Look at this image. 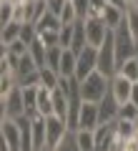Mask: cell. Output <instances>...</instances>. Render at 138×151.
I'll use <instances>...</instances> for the list:
<instances>
[{
    "label": "cell",
    "instance_id": "6da1fadb",
    "mask_svg": "<svg viewBox=\"0 0 138 151\" xmlns=\"http://www.w3.org/2000/svg\"><path fill=\"white\" fill-rule=\"evenodd\" d=\"M108 91H111V78L103 76L101 70H93L85 81H80V98H83V101L101 103L103 98L108 96Z\"/></svg>",
    "mask_w": 138,
    "mask_h": 151
},
{
    "label": "cell",
    "instance_id": "7a4b0ae2",
    "mask_svg": "<svg viewBox=\"0 0 138 151\" xmlns=\"http://www.w3.org/2000/svg\"><path fill=\"white\" fill-rule=\"evenodd\" d=\"M98 70L103 76H116L118 73V55H116V35H108L106 43L98 45Z\"/></svg>",
    "mask_w": 138,
    "mask_h": 151
},
{
    "label": "cell",
    "instance_id": "3957f363",
    "mask_svg": "<svg viewBox=\"0 0 138 151\" xmlns=\"http://www.w3.org/2000/svg\"><path fill=\"white\" fill-rule=\"evenodd\" d=\"M0 106H3V119H20L23 113H28L25 98H23V88L15 86L8 96H0Z\"/></svg>",
    "mask_w": 138,
    "mask_h": 151
},
{
    "label": "cell",
    "instance_id": "277c9868",
    "mask_svg": "<svg viewBox=\"0 0 138 151\" xmlns=\"http://www.w3.org/2000/svg\"><path fill=\"white\" fill-rule=\"evenodd\" d=\"M93 70H98V48L96 45H85L78 53V65H75V78L85 81Z\"/></svg>",
    "mask_w": 138,
    "mask_h": 151
},
{
    "label": "cell",
    "instance_id": "5b68a950",
    "mask_svg": "<svg viewBox=\"0 0 138 151\" xmlns=\"http://www.w3.org/2000/svg\"><path fill=\"white\" fill-rule=\"evenodd\" d=\"M0 141L10 151H23V134L15 119H3L0 121Z\"/></svg>",
    "mask_w": 138,
    "mask_h": 151
},
{
    "label": "cell",
    "instance_id": "8992f818",
    "mask_svg": "<svg viewBox=\"0 0 138 151\" xmlns=\"http://www.w3.org/2000/svg\"><path fill=\"white\" fill-rule=\"evenodd\" d=\"M68 131H70L68 121L58 119L55 113H53V116H48V119H45V134H48V139H45V149H55V146L65 139Z\"/></svg>",
    "mask_w": 138,
    "mask_h": 151
},
{
    "label": "cell",
    "instance_id": "52a82bcc",
    "mask_svg": "<svg viewBox=\"0 0 138 151\" xmlns=\"http://www.w3.org/2000/svg\"><path fill=\"white\" fill-rule=\"evenodd\" d=\"M85 35H88V45H103L106 43V38L111 35V28L103 23V18H85Z\"/></svg>",
    "mask_w": 138,
    "mask_h": 151
},
{
    "label": "cell",
    "instance_id": "ba28073f",
    "mask_svg": "<svg viewBox=\"0 0 138 151\" xmlns=\"http://www.w3.org/2000/svg\"><path fill=\"white\" fill-rule=\"evenodd\" d=\"M98 126H101V111H98V103L83 101V106H80V116H78V129L96 131Z\"/></svg>",
    "mask_w": 138,
    "mask_h": 151
},
{
    "label": "cell",
    "instance_id": "9c48e42d",
    "mask_svg": "<svg viewBox=\"0 0 138 151\" xmlns=\"http://www.w3.org/2000/svg\"><path fill=\"white\" fill-rule=\"evenodd\" d=\"M133 83H136V81L126 78L123 73H116V76H111V93L116 96V101H118V103H126V101H131Z\"/></svg>",
    "mask_w": 138,
    "mask_h": 151
},
{
    "label": "cell",
    "instance_id": "30bf717a",
    "mask_svg": "<svg viewBox=\"0 0 138 151\" xmlns=\"http://www.w3.org/2000/svg\"><path fill=\"white\" fill-rule=\"evenodd\" d=\"M118 108H121V103H118V101H116V96L108 91V96L103 98L101 103H98V111H101V124L116 121V119H118Z\"/></svg>",
    "mask_w": 138,
    "mask_h": 151
},
{
    "label": "cell",
    "instance_id": "8fae6325",
    "mask_svg": "<svg viewBox=\"0 0 138 151\" xmlns=\"http://www.w3.org/2000/svg\"><path fill=\"white\" fill-rule=\"evenodd\" d=\"M53 91H48L45 86H40L38 91V106H35V116H43V119H48L53 116Z\"/></svg>",
    "mask_w": 138,
    "mask_h": 151
},
{
    "label": "cell",
    "instance_id": "7c38bea8",
    "mask_svg": "<svg viewBox=\"0 0 138 151\" xmlns=\"http://www.w3.org/2000/svg\"><path fill=\"white\" fill-rule=\"evenodd\" d=\"M101 18H103V23H106L111 30H116V28L121 25L123 20H126V10H123V8H118V5H111V3H108Z\"/></svg>",
    "mask_w": 138,
    "mask_h": 151
},
{
    "label": "cell",
    "instance_id": "4fadbf2b",
    "mask_svg": "<svg viewBox=\"0 0 138 151\" xmlns=\"http://www.w3.org/2000/svg\"><path fill=\"white\" fill-rule=\"evenodd\" d=\"M75 144H78L80 151H98L96 131H90V129H75Z\"/></svg>",
    "mask_w": 138,
    "mask_h": 151
},
{
    "label": "cell",
    "instance_id": "5bb4252c",
    "mask_svg": "<svg viewBox=\"0 0 138 151\" xmlns=\"http://www.w3.org/2000/svg\"><path fill=\"white\" fill-rule=\"evenodd\" d=\"M68 108H70V98L65 96V91H60V88H55L53 91V111L58 119L68 121Z\"/></svg>",
    "mask_w": 138,
    "mask_h": 151
},
{
    "label": "cell",
    "instance_id": "9a60e30c",
    "mask_svg": "<svg viewBox=\"0 0 138 151\" xmlns=\"http://www.w3.org/2000/svg\"><path fill=\"white\" fill-rule=\"evenodd\" d=\"M45 139H48V134H45V119L43 116H33V146H35V151L45 149Z\"/></svg>",
    "mask_w": 138,
    "mask_h": 151
},
{
    "label": "cell",
    "instance_id": "2e32d148",
    "mask_svg": "<svg viewBox=\"0 0 138 151\" xmlns=\"http://www.w3.org/2000/svg\"><path fill=\"white\" fill-rule=\"evenodd\" d=\"M35 28H38V33H43V30H60V28H63V20H60V15H55V13L48 10L40 20H35Z\"/></svg>",
    "mask_w": 138,
    "mask_h": 151
},
{
    "label": "cell",
    "instance_id": "e0dca14e",
    "mask_svg": "<svg viewBox=\"0 0 138 151\" xmlns=\"http://www.w3.org/2000/svg\"><path fill=\"white\" fill-rule=\"evenodd\" d=\"M60 83V73L53 70L50 65H40V86H45L48 91H55Z\"/></svg>",
    "mask_w": 138,
    "mask_h": 151
},
{
    "label": "cell",
    "instance_id": "ac0fdd59",
    "mask_svg": "<svg viewBox=\"0 0 138 151\" xmlns=\"http://www.w3.org/2000/svg\"><path fill=\"white\" fill-rule=\"evenodd\" d=\"M88 45V35H85V23L78 20L75 23V30H73V40H70V50L80 53V50Z\"/></svg>",
    "mask_w": 138,
    "mask_h": 151
},
{
    "label": "cell",
    "instance_id": "d6986e66",
    "mask_svg": "<svg viewBox=\"0 0 138 151\" xmlns=\"http://www.w3.org/2000/svg\"><path fill=\"white\" fill-rule=\"evenodd\" d=\"M20 30H23V23H8V25H3V33H0V40H3V45H10L13 40H18L20 38Z\"/></svg>",
    "mask_w": 138,
    "mask_h": 151
},
{
    "label": "cell",
    "instance_id": "ffe728a7",
    "mask_svg": "<svg viewBox=\"0 0 138 151\" xmlns=\"http://www.w3.org/2000/svg\"><path fill=\"white\" fill-rule=\"evenodd\" d=\"M136 126L138 121H126V119H116V134L121 139H136Z\"/></svg>",
    "mask_w": 138,
    "mask_h": 151
},
{
    "label": "cell",
    "instance_id": "44dd1931",
    "mask_svg": "<svg viewBox=\"0 0 138 151\" xmlns=\"http://www.w3.org/2000/svg\"><path fill=\"white\" fill-rule=\"evenodd\" d=\"M30 55L35 58L38 68H40V65H45V60H48V45L43 43L40 38H35V40L30 43Z\"/></svg>",
    "mask_w": 138,
    "mask_h": 151
},
{
    "label": "cell",
    "instance_id": "7402d4cb",
    "mask_svg": "<svg viewBox=\"0 0 138 151\" xmlns=\"http://www.w3.org/2000/svg\"><path fill=\"white\" fill-rule=\"evenodd\" d=\"M35 70H38V63H35V58L30 55V50H28L25 55H20V63H18V73H15V78H23V76L35 73Z\"/></svg>",
    "mask_w": 138,
    "mask_h": 151
},
{
    "label": "cell",
    "instance_id": "603a6c76",
    "mask_svg": "<svg viewBox=\"0 0 138 151\" xmlns=\"http://www.w3.org/2000/svg\"><path fill=\"white\" fill-rule=\"evenodd\" d=\"M118 73H123L126 78H131V81H138V55L126 58L121 65H118Z\"/></svg>",
    "mask_w": 138,
    "mask_h": 151
},
{
    "label": "cell",
    "instance_id": "cb8c5ba5",
    "mask_svg": "<svg viewBox=\"0 0 138 151\" xmlns=\"http://www.w3.org/2000/svg\"><path fill=\"white\" fill-rule=\"evenodd\" d=\"M126 23H128V28H131L133 38L138 40V3H128V8H126Z\"/></svg>",
    "mask_w": 138,
    "mask_h": 151
},
{
    "label": "cell",
    "instance_id": "d4e9b609",
    "mask_svg": "<svg viewBox=\"0 0 138 151\" xmlns=\"http://www.w3.org/2000/svg\"><path fill=\"white\" fill-rule=\"evenodd\" d=\"M118 119H126V121H138V103H133V101L121 103V108H118Z\"/></svg>",
    "mask_w": 138,
    "mask_h": 151
},
{
    "label": "cell",
    "instance_id": "484cf974",
    "mask_svg": "<svg viewBox=\"0 0 138 151\" xmlns=\"http://www.w3.org/2000/svg\"><path fill=\"white\" fill-rule=\"evenodd\" d=\"M13 13H15V3H10V0H0V25L13 23Z\"/></svg>",
    "mask_w": 138,
    "mask_h": 151
},
{
    "label": "cell",
    "instance_id": "4316f807",
    "mask_svg": "<svg viewBox=\"0 0 138 151\" xmlns=\"http://www.w3.org/2000/svg\"><path fill=\"white\" fill-rule=\"evenodd\" d=\"M60 20H63V25H73L75 20H80V18H78V10H75V5H73V0L65 3L63 13H60Z\"/></svg>",
    "mask_w": 138,
    "mask_h": 151
},
{
    "label": "cell",
    "instance_id": "83f0119b",
    "mask_svg": "<svg viewBox=\"0 0 138 151\" xmlns=\"http://www.w3.org/2000/svg\"><path fill=\"white\" fill-rule=\"evenodd\" d=\"M63 50H65V48H60V45L48 48V60H45V65H50L53 70H58V68H60V58H63Z\"/></svg>",
    "mask_w": 138,
    "mask_h": 151
},
{
    "label": "cell",
    "instance_id": "f1b7e54d",
    "mask_svg": "<svg viewBox=\"0 0 138 151\" xmlns=\"http://www.w3.org/2000/svg\"><path fill=\"white\" fill-rule=\"evenodd\" d=\"M50 151H80L78 144H75V131H68V134H65V139L60 141L55 149H50Z\"/></svg>",
    "mask_w": 138,
    "mask_h": 151
},
{
    "label": "cell",
    "instance_id": "f546056e",
    "mask_svg": "<svg viewBox=\"0 0 138 151\" xmlns=\"http://www.w3.org/2000/svg\"><path fill=\"white\" fill-rule=\"evenodd\" d=\"M75 23H78V20H75ZM75 23H73V25H63V28H60V48H70V40H73Z\"/></svg>",
    "mask_w": 138,
    "mask_h": 151
},
{
    "label": "cell",
    "instance_id": "4dcf8cb0",
    "mask_svg": "<svg viewBox=\"0 0 138 151\" xmlns=\"http://www.w3.org/2000/svg\"><path fill=\"white\" fill-rule=\"evenodd\" d=\"M3 48H8L10 53H15V55H25L28 50H30V45H28L25 40H20V38H18V40H13L10 45H3Z\"/></svg>",
    "mask_w": 138,
    "mask_h": 151
},
{
    "label": "cell",
    "instance_id": "1f68e13d",
    "mask_svg": "<svg viewBox=\"0 0 138 151\" xmlns=\"http://www.w3.org/2000/svg\"><path fill=\"white\" fill-rule=\"evenodd\" d=\"M90 3H93V0H73V5H75V10H78V18H80V20H85V18H88Z\"/></svg>",
    "mask_w": 138,
    "mask_h": 151
},
{
    "label": "cell",
    "instance_id": "d6a6232c",
    "mask_svg": "<svg viewBox=\"0 0 138 151\" xmlns=\"http://www.w3.org/2000/svg\"><path fill=\"white\" fill-rule=\"evenodd\" d=\"M106 151H126V139H121V136H113L111 139V144H108V149Z\"/></svg>",
    "mask_w": 138,
    "mask_h": 151
},
{
    "label": "cell",
    "instance_id": "836d02e7",
    "mask_svg": "<svg viewBox=\"0 0 138 151\" xmlns=\"http://www.w3.org/2000/svg\"><path fill=\"white\" fill-rule=\"evenodd\" d=\"M45 3H48V10H50V13H55V15H60L68 0H45Z\"/></svg>",
    "mask_w": 138,
    "mask_h": 151
},
{
    "label": "cell",
    "instance_id": "e575fe53",
    "mask_svg": "<svg viewBox=\"0 0 138 151\" xmlns=\"http://www.w3.org/2000/svg\"><path fill=\"white\" fill-rule=\"evenodd\" d=\"M126 151H138V139H128L126 141Z\"/></svg>",
    "mask_w": 138,
    "mask_h": 151
},
{
    "label": "cell",
    "instance_id": "d590c367",
    "mask_svg": "<svg viewBox=\"0 0 138 151\" xmlns=\"http://www.w3.org/2000/svg\"><path fill=\"white\" fill-rule=\"evenodd\" d=\"M131 101H133V103H138V81L133 83V91H131Z\"/></svg>",
    "mask_w": 138,
    "mask_h": 151
},
{
    "label": "cell",
    "instance_id": "8d00e7d4",
    "mask_svg": "<svg viewBox=\"0 0 138 151\" xmlns=\"http://www.w3.org/2000/svg\"><path fill=\"white\" fill-rule=\"evenodd\" d=\"M136 139H138V126H136Z\"/></svg>",
    "mask_w": 138,
    "mask_h": 151
},
{
    "label": "cell",
    "instance_id": "74e56055",
    "mask_svg": "<svg viewBox=\"0 0 138 151\" xmlns=\"http://www.w3.org/2000/svg\"><path fill=\"white\" fill-rule=\"evenodd\" d=\"M40 151H50V149H40Z\"/></svg>",
    "mask_w": 138,
    "mask_h": 151
},
{
    "label": "cell",
    "instance_id": "f35d334b",
    "mask_svg": "<svg viewBox=\"0 0 138 151\" xmlns=\"http://www.w3.org/2000/svg\"><path fill=\"white\" fill-rule=\"evenodd\" d=\"M25 3H33V0H25Z\"/></svg>",
    "mask_w": 138,
    "mask_h": 151
},
{
    "label": "cell",
    "instance_id": "ab89813d",
    "mask_svg": "<svg viewBox=\"0 0 138 151\" xmlns=\"http://www.w3.org/2000/svg\"><path fill=\"white\" fill-rule=\"evenodd\" d=\"M136 3H138V0H136Z\"/></svg>",
    "mask_w": 138,
    "mask_h": 151
}]
</instances>
